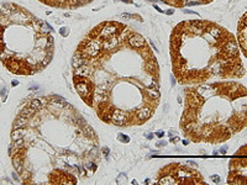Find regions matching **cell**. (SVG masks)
I'll return each instance as SVG.
<instances>
[{"instance_id": "cell-1", "label": "cell", "mask_w": 247, "mask_h": 185, "mask_svg": "<svg viewBox=\"0 0 247 185\" xmlns=\"http://www.w3.org/2000/svg\"><path fill=\"white\" fill-rule=\"evenodd\" d=\"M171 54L179 83L196 84L212 77L245 74L235 37L224 27L204 20H187L172 31Z\"/></svg>"}, {"instance_id": "cell-2", "label": "cell", "mask_w": 247, "mask_h": 185, "mask_svg": "<svg viewBox=\"0 0 247 185\" xmlns=\"http://www.w3.org/2000/svg\"><path fill=\"white\" fill-rule=\"evenodd\" d=\"M48 6L60 7V9H77L85 4L92 3L93 0H40Z\"/></svg>"}, {"instance_id": "cell-3", "label": "cell", "mask_w": 247, "mask_h": 185, "mask_svg": "<svg viewBox=\"0 0 247 185\" xmlns=\"http://www.w3.org/2000/svg\"><path fill=\"white\" fill-rule=\"evenodd\" d=\"M164 4L176 7H184V6H193V5H204L209 4L212 0H161Z\"/></svg>"}, {"instance_id": "cell-4", "label": "cell", "mask_w": 247, "mask_h": 185, "mask_svg": "<svg viewBox=\"0 0 247 185\" xmlns=\"http://www.w3.org/2000/svg\"><path fill=\"white\" fill-rule=\"evenodd\" d=\"M24 136H25V127H21V128H14V131H12V133H11V138H12V141L24 138Z\"/></svg>"}, {"instance_id": "cell-5", "label": "cell", "mask_w": 247, "mask_h": 185, "mask_svg": "<svg viewBox=\"0 0 247 185\" xmlns=\"http://www.w3.org/2000/svg\"><path fill=\"white\" fill-rule=\"evenodd\" d=\"M26 123H27V119L20 115L18 119L15 120V122H14V128H21V127H25V126H26Z\"/></svg>"}, {"instance_id": "cell-6", "label": "cell", "mask_w": 247, "mask_h": 185, "mask_svg": "<svg viewBox=\"0 0 247 185\" xmlns=\"http://www.w3.org/2000/svg\"><path fill=\"white\" fill-rule=\"evenodd\" d=\"M42 106H43V103H42V100H41V99H34V100H31V103H30V107H32L36 111L41 110Z\"/></svg>"}, {"instance_id": "cell-7", "label": "cell", "mask_w": 247, "mask_h": 185, "mask_svg": "<svg viewBox=\"0 0 247 185\" xmlns=\"http://www.w3.org/2000/svg\"><path fill=\"white\" fill-rule=\"evenodd\" d=\"M163 134H164V133H162V132H158V133H157V136H158V137H162Z\"/></svg>"}, {"instance_id": "cell-8", "label": "cell", "mask_w": 247, "mask_h": 185, "mask_svg": "<svg viewBox=\"0 0 247 185\" xmlns=\"http://www.w3.org/2000/svg\"><path fill=\"white\" fill-rule=\"evenodd\" d=\"M12 84H14V85H18V84H19V81H16V80H14V81H12Z\"/></svg>"}]
</instances>
